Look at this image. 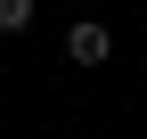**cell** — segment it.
Wrapping results in <instances>:
<instances>
[{
	"label": "cell",
	"mask_w": 147,
	"mask_h": 139,
	"mask_svg": "<svg viewBox=\"0 0 147 139\" xmlns=\"http://www.w3.org/2000/svg\"><path fill=\"white\" fill-rule=\"evenodd\" d=\"M74 8H106V0H74Z\"/></svg>",
	"instance_id": "obj_3"
},
{
	"label": "cell",
	"mask_w": 147,
	"mask_h": 139,
	"mask_svg": "<svg viewBox=\"0 0 147 139\" xmlns=\"http://www.w3.org/2000/svg\"><path fill=\"white\" fill-rule=\"evenodd\" d=\"M0 33H8V41L33 33V0H0Z\"/></svg>",
	"instance_id": "obj_2"
},
{
	"label": "cell",
	"mask_w": 147,
	"mask_h": 139,
	"mask_svg": "<svg viewBox=\"0 0 147 139\" xmlns=\"http://www.w3.org/2000/svg\"><path fill=\"white\" fill-rule=\"evenodd\" d=\"M106 57H115V33L98 16H74L65 25V65H106Z\"/></svg>",
	"instance_id": "obj_1"
}]
</instances>
